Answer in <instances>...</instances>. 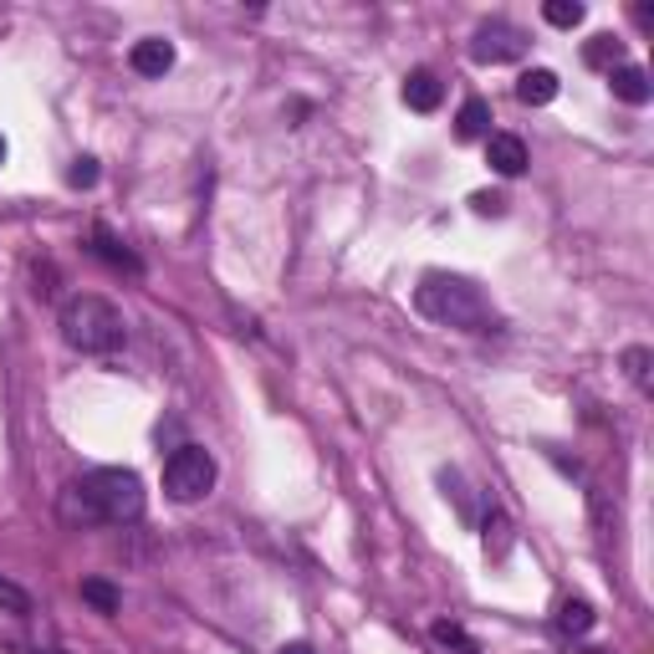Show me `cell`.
Segmentation results:
<instances>
[{"mask_svg":"<svg viewBox=\"0 0 654 654\" xmlns=\"http://www.w3.org/2000/svg\"><path fill=\"white\" fill-rule=\"evenodd\" d=\"M93 256H97V261H107L113 271H134V277L144 271V261H138V256L128 251V246H123L113 230H103V226L93 230Z\"/></svg>","mask_w":654,"mask_h":654,"instance_id":"8fae6325","label":"cell"},{"mask_svg":"<svg viewBox=\"0 0 654 654\" xmlns=\"http://www.w3.org/2000/svg\"><path fill=\"white\" fill-rule=\"evenodd\" d=\"M609 87H614V97H619V103H629V107H644L654 97L650 72H644L640 62H624V68L609 72Z\"/></svg>","mask_w":654,"mask_h":654,"instance_id":"52a82bcc","label":"cell"},{"mask_svg":"<svg viewBox=\"0 0 654 654\" xmlns=\"http://www.w3.org/2000/svg\"><path fill=\"white\" fill-rule=\"evenodd\" d=\"M62 517L68 521H107V527H128V521L144 517V481L138 470L123 466H103L87 470L82 481H72L62 491Z\"/></svg>","mask_w":654,"mask_h":654,"instance_id":"6da1fadb","label":"cell"},{"mask_svg":"<svg viewBox=\"0 0 654 654\" xmlns=\"http://www.w3.org/2000/svg\"><path fill=\"white\" fill-rule=\"evenodd\" d=\"M414 308L455 333H496L501 328L491 297L470 277H450V271H425V281L414 287Z\"/></svg>","mask_w":654,"mask_h":654,"instance_id":"7a4b0ae2","label":"cell"},{"mask_svg":"<svg viewBox=\"0 0 654 654\" xmlns=\"http://www.w3.org/2000/svg\"><path fill=\"white\" fill-rule=\"evenodd\" d=\"M583 654H603V650H583Z\"/></svg>","mask_w":654,"mask_h":654,"instance_id":"cb8c5ba5","label":"cell"},{"mask_svg":"<svg viewBox=\"0 0 654 654\" xmlns=\"http://www.w3.org/2000/svg\"><path fill=\"white\" fill-rule=\"evenodd\" d=\"M440 97H445V82L435 77L429 68H419V72H409V77H404V103H409L414 113H435V107H440Z\"/></svg>","mask_w":654,"mask_h":654,"instance_id":"9c48e42d","label":"cell"},{"mask_svg":"<svg viewBox=\"0 0 654 654\" xmlns=\"http://www.w3.org/2000/svg\"><path fill=\"white\" fill-rule=\"evenodd\" d=\"M6 154H11V148H6V138H0V164H6Z\"/></svg>","mask_w":654,"mask_h":654,"instance_id":"603a6c76","label":"cell"},{"mask_svg":"<svg viewBox=\"0 0 654 654\" xmlns=\"http://www.w3.org/2000/svg\"><path fill=\"white\" fill-rule=\"evenodd\" d=\"M429 634H435V644H445V650H460V654H481V644L470 640V634H466V629H460V624H445V619H440V624L429 629Z\"/></svg>","mask_w":654,"mask_h":654,"instance_id":"e0dca14e","label":"cell"},{"mask_svg":"<svg viewBox=\"0 0 654 654\" xmlns=\"http://www.w3.org/2000/svg\"><path fill=\"white\" fill-rule=\"evenodd\" d=\"M542 15H548V27H558V31H573V27H583V6L578 0H548L542 6Z\"/></svg>","mask_w":654,"mask_h":654,"instance_id":"2e32d148","label":"cell"},{"mask_svg":"<svg viewBox=\"0 0 654 654\" xmlns=\"http://www.w3.org/2000/svg\"><path fill=\"white\" fill-rule=\"evenodd\" d=\"M583 62H588V68H599V72L624 68V41H619V37H593L583 46Z\"/></svg>","mask_w":654,"mask_h":654,"instance_id":"5bb4252c","label":"cell"},{"mask_svg":"<svg viewBox=\"0 0 654 654\" xmlns=\"http://www.w3.org/2000/svg\"><path fill=\"white\" fill-rule=\"evenodd\" d=\"M277 654H312V644H302V640H292V644H281Z\"/></svg>","mask_w":654,"mask_h":654,"instance_id":"7402d4cb","label":"cell"},{"mask_svg":"<svg viewBox=\"0 0 654 654\" xmlns=\"http://www.w3.org/2000/svg\"><path fill=\"white\" fill-rule=\"evenodd\" d=\"M68 185H72V189H93V185H97V159H87V154H82V159H72Z\"/></svg>","mask_w":654,"mask_h":654,"instance_id":"d6986e66","label":"cell"},{"mask_svg":"<svg viewBox=\"0 0 654 654\" xmlns=\"http://www.w3.org/2000/svg\"><path fill=\"white\" fill-rule=\"evenodd\" d=\"M0 609H11V614H31V599L15 583H6V578H0Z\"/></svg>","mask_w":654,"mask_h":654,"instance_id":"44dd1931","label":"cell"},{"mask_svg":"<svg viewBox=\"0 0 654 654\" xmlns=\"http://www.w3.org/2000/svg\"><path fill=\"white\" fill-rule=\"evenodd\" d=\"M476 215H507V195L501 189H481V195H470Z\"/></svg>","mask_w":654,"mask_h":654,"instance_id":"ffe728a7","label":"cell"},{"mask_svg":"<svg viewBox=\"0 0 654 654\" xmlns=\"http://www.w3.org/2000/svg\"><path fill=\"white\" fill-rule=\"evenodd\" d=\"M593 624H599V614H593V603L588 599H562L558 603V629L562 634H573L578 640V634H588Z\"/></svg>","mask_w":654,"mask_h":654,"instance_id":"4fadbf2b","label":"cell"},{"mask_svg":"<svg viewBox=\"0 0 654 654\" xmlns=\"http://www.w3.org/2000/svg\"><path fill=\"white\" fill-rule=\"evenodd\" d=\"M521 52H527V31L511 27V21H486V27H476V37H470V56H476L481 68L517 62Z\"/></svg>","mask_w":654,"mask_h":654,"instance_id":"5b68a950","label":"cell"},{"mask_svg":"<svg viewBox=\"0 0 654 654\" xmlns=\"http://www.w3.org/2000/svg\"><path fill=\"white\" fill-rule=\"evenodd\" d=\"M486 164H491L501 179H517L527 169V144L517 134H491L486 138Z\"/></svg>","mask_w":654,"mask_h":654,"instance_id":"8992f818","label":"cell"},{"mask_svg":"<svg viewBox=\"0 0 654 654\" xmlns=\"http://www.w3.org/2000/svg\"><path fill=\"white\" fill-rule=\"evenodd\" d=\"M455 138H460V144L491 138V103H486V97H466V103H460V113H455Z\"/></svg>","mask_w":654,"mask_h":654,"instance_id":"30bf717a","label":"cell"},{"mask_svg":"<svg viewBox=\"0 0 654 654\" xmlns=\"http://www.w3.org/2000/svg\"><path fill=\"white\" fill-rule=\"evenodd\" d=\"M62 338H68L77 353H118L123 338H128V322H123V312L107 302V297H93V292H77L62 302Z\"/></svg>","mask_w":654,"mask_h":654,"instance_id":"3957f363","label":"cell"},{"mask_svg":"<svg viewBox=\"0 0 654 654\" xmlns=\"http://www.w3.org/2000/svg\"><path fill=\"white\" fill-rule=\"evenodd\" d=\"M128 68H134L138 77H164V72L174 68V46L169 41H159V37L138 41L134 52H128Z\"/></svg>","mask_w":654,"mask_h":654,"instance_id":"ba28073f","label":"cell"},{"mask_svg":"<svg viewBox=\"0 0 654 654\" xmlns=\"http://www.w3.org/2000/svg\"><path fill=\"white\" fill-rule=\"evenodd\" d=\"M624 374L634 378V388H640V394H650V388H654V378H650V347H629V353H624Z\"/></svg>","mask_w":654,"mask_h":654,"instance_id":"ac0fdd59","label":"cell"},{"mask_svg":"<svg viewBox=\"0 0 654 654\" xmlns=\"http://www.w3.org/2000/svg\"><path fill=\"white\" fill-rule=\"evenodd\" d=\"M517 97L527 107H548L552 97H558V72H548V68L521 72V77H517Z\"/></svg>","mask_w":654,"mask_h":654,"instance_id":"7c38bea8","label":"cell"},{"mask_svg":"<svg viewBox=\"0 0 654 654\" xmlns=\"http://www.w3.org/2000/svg\"><path fill=\"white\" fill-rule=\"evenodd\" d=\"M210 491H215L210 450H200V445H179V450L164 460V496L179 501V507H189V501H200V496H210Z\"/></svg>","mask_w":654,"mask_h":654,"instance_id":"277c9868","label":"cell"},{"mask_svg":"<svg viewBox=\"0 0 654 654\" xmlns=\"http://www.w3.org/2000/svg\"><path fill=\"white\" fill-rule=\"evenodd\" d=\"M82 599L93 603L97 614H118L123 609V593L113 583H103V578H87V583H82Z\"/></svg>","mask_w":654,"mask_h":654,"instance_id":"9a60e30c","label":"cell"}]
</instances>
